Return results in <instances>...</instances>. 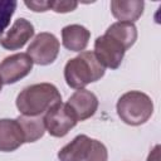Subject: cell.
Here are the masks:
<instances>
[{
	"label": "cell",
	"instance_id": "1",
	"mask_svg": "<svg viewBox=\"0 0 161 161\" xmlns=\"http://www.w3.org/2000/svg\"><path fill=\"white\" fill-rule=\"evenodd\" d=\"M62 102L58 88L52 83H36L25 87L16 97V108L24 116H42Z\"/></svg>",
	"mask_w": 161,
	"mask_h": 161
},
{
	"label": "cell",
	"instance_id": "2",
	"mask_svg": "<svg viewBox=\"0 0 161 161\" xmlns=\"http://www.w3.org/2000/svg\"><path fill=\"white\" fill-rule=\"evenodd\" d=\"M104 69L94 53L86 50L67 62L64 67V79L70 88L78 91L89 83L99 80L104 75Z\"/></svg>",
	"mask_w": 161,
	"mask_h": 161
},
{
	"label": "cell",
	"instance_id": "3",
	"mask_svg": "<svg viewBox=\"0 0 161 161\" xmlns=\"http://www.w3.org/2000/svg\"><path fill=\"white\" fill-rule=\"evenodd\" d=\"M116 109L118 117L126 125L140 126L146 123L152 116L153 102L141 91H130L118 98Z\"/></svg>",
	"mask_w": 161,
	"mask_h": 161
},
{
	"label": "cell",
	"instance_id": "4",
	"mask_svg": "<svg viewBox=\"0 0 161 161\" xmlns=\"http://www.w3.org/2000/svg\"><path fill=\"white\" fill-rule=\"evenodd\" d=\"M44 125L48 133L53 137H64L77 125V118L67 103L59 102L49 108L44 116Z\"/></svg>",
	"mask_w": 161,
	"mask_h": 161
},
{
	"label": "cell",
	"instance_id": "5",
	"mask_svg": "<svg viewBox=\"0 0 161 161\" xmlns=\"http://www.w3.org/2000/svg\"><path fill=\"white\" fill-rule=\"evenodd\" d=\"M59 40L52 33H39L29 44L26 54L31 58L33 63L38 65L52 64L59 54Z\"/></svg>",
	"mask_w": 161,
	"mask_h": 161
},
{
	"label": "cell",
	"instance_id": "6",
	"mask_svg": "<svg viewBox=\"0 0 161 161\" xmlns=\"http://www.w3.org/2000/svg\"><path fill=\"white\" fill-rule=\"evenodd\" d=\"M94 55L104 68L117 69L125 57V47L114 38L103 34L94 40Z\"/></svg>",
	"mask_w": 161,
	"mask_h": 161
},
{
	"label": "cell",
	"instance_id": "7",
	"mask_svg": "<svg viewBox=\"0 0 161 161\" xmlns=\"http://www.w3.org/2000/svg\"><path fill=\"white\" fill-rule=\"evenodd\" d=\"M33 60L26 53H15L0 63V79L3 84H14L26 77L33 69Z\"/></svg>",
	"mask_w": 161,
	"mask_h": 161
},
{
	"label": "cell",
	"instance_id": "8",
	"mask_svg": "<svg viewBox=\"0 0 161 161\" xmlns=\"http://www.w3.org/2000/svg\"><path fill=\"white\" fill-rule=\"evenodd\" d=\"M33 35L34 25L25 18H19L0 35V45L6 50H19L33 38Z\"/></svg>",
	"mask_w": 161,
	"mask_h": 161
},
{
	"label": "cell",
	"instance_id": "9",
	"mask_svg": "<svg viewBox=\"0 0 161 161\" xmlns=\"http://www.w3.org/2000/svg\"><path fill=\"white\" fill-rule=\"evenodd\" d=\"M67 104L73 111L77 121H86L91 118L98 108V98L88 89H78L69 98Z\"/></svg>",
	"mask_w": 161,
	"mask_h": 161
},
{
	"label": "cell",
	"instance_id": "10",
	"mask_svg": "<svg viewBox=\"0 0 161 161\" xmlns=\"http://www.w3.org/2000/svg\"><path fill=\"white\" fill-rule=\"evenodd\" d=\"M24 143V136L16 118L0 119V151L11 152Z\"/></svg>",
	"mask_w": 161,
	"mask_h": 161
},
{
	"label": "cell",
	"instance_id": "11",
	"mask_svg": "<svg viewBox=\"0 0 161 161\" xmlns=\"http://www.w3.org/2000/svg\"><path fill=\"white\" fill-rule=\"evenodd\" d=\"M92 141L93 138L87 135L75 136L68 145L59 150V161H86L92 148Z\"/></svg>",
	"mask_w": 161,
	"mask_h": 161
},
{
	"label": "cell",
	"instance_id": "12",
	"mask_svg": "<svg viewBox=\"0 0 161 161\" xmlns=\"http://www.w3.org/2000/svg\"><path fill=\"white\" fill-rule=\"evenodd\" d=\"M91 31L79 24H70L62 29V44L70 52H82L88 45Z\"/></svg>",
	"mask_w": 161,
	"mask_h": 161
},
{
	"label": "cell",
	"instance_id": "13",
	"mask_svg": "<svg viewBox=\"0 0 161 161\" xmlns=\"http://www.w3.org/2000/svg\"><path fill=\"white\" fill-rule=\"evenodd\" d=\"M145 3L142 0H112L111 11L118 21L135 23L143 14Z\"/></svg>",
	"mask_w": 161,
	"mask_h": 161
},
{
	"label": "cell",
	"instance_id": "14",
	"mask_svg": "<svg viewBox=\"0 0 161 161\" xmlns=\"http://www.w3.org/2000/svg\"><path fill=\"white\" fill-rule=\"evenodd\" d=\"M18 123L21 127L23 136H24V143L35 142L39 138H42L45 133V125L42 116H19L16 118Z\"/></svg>",
	"mask_w": 161,
	"mask_h": 161
},
{
	"label": "cell",
	"instance_id": "15",
	"mask_svg": "<svg viewBox=\"0 0 161 161\" xmlns=\"http://www.w3.org/2000/svg\"><path fill=\"white\" fill-rule=\"evenodd\" d=\"M104 34L118 40L127 50L135 44V42L137 39V28L133 23L116 21L107 28Z\"/></svg>",
	"mask_w": 161,
	"mask_h": 161
},
{
	"label": "cell",
	"instance_id": "16",
	"mask_svg": "<svg viewBox=\"0 0 161 161\" xmlns=\"http://www.w3.org/2000/svg\"><path fill=\"white\" fill-rule=\"evenodd\" d=\"M16 6L18 3L15 0H0V35L9 26Z\"/></svg>",
	"mask_w": 161,
	"mask_h": 161
},
{
	"label": "cell",
	"instance_id": "17",
	"mask_svg": "<svg viewBox=\"0 0 161 161\" xmlns=\"http://www.w3.org/2000/svg\"><path fill=\"white\" fill-rule=\"evenodd\" d=\"M108 160V151L107 147L98 140L92 141V148L86 161H107Z\"/></svg>",
	"mask_w": 161,
	"mask_h": 161
},
{
	"label": "cell",
	"instance_id": "18",
	"mask_svg": "<svg viewBox=\"0 0 161 161\" xmlns=\"http://www.w3.org/2000/svg\"><path fill=\"white\" fill-rule=\"evenodd\" d=\"M78 6L77 1H63V0H55V1H48L49 10H53L55 13H69L75 10Z\"/></svg>",
	"mask_w": 161,
	"mask_h": 161
},
{
	"label": "cell",
	"instance_id": "19",
	"mask_svg": "<svg viewBox=\"0 0 161 161\" xmlns=\"http://www.w3.org/2000/svg\"><path fill=\"white\" fill-rule=\"evenodd\" d=\"M25 6H28L30 10L35 11V13H44V11H48L49 8H48V1H44V0H34V1H25L24 3Z\"/></svg>",
	"mask_w": 161,
	"mask_h": 161
},
{
	"label": "cell",
	"instance_id": "20",
	"mask_svg": "<svg viewBox=\"0 0 161 161\" xmlns=\"http://www.w3.org/2000/svg\"><path fill=\"white\" fill-rule=\"evenodd\" d=\"M147 161H160V145H156L147 156Z\"/></svg>",
	"mask_w": 161,
	"mask_h": 161
},
{
	"label": "cell",
	"instance_id": "21",
	"mask_svg": "<svg viewBox=\"0 0 161 161\" xmlns=\"http://www.w3.org/2000/svg\"><path fill=\"white\" fill-rule=\"evenodd\" d=\"M1 88H3V82H1V79H0V91H1Z\"/></svg>",
	"mask_w": 161,
	"mask_h": 161
}]
</instances>
